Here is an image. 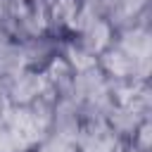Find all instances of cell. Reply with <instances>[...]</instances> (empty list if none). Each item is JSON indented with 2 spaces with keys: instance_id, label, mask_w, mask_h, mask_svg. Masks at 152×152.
<instances>
[{
  "instance_id": "7a4b0ae2",
  "label": "cell",
  "mask_w": 152,
  "mask_h": 152,
  "mask_svg": "<svg viewBox=\"0 0 152 152\" xmlns=\"http://www.w3.org/2000/svg\"><path fill=\"white\" fill-rule=\"evenodd\" d=\"M112 45V28L104 19H95L90 26L83 28V48L93 55H102Z\"/></svg>"
},
{
  "instance_id": "3957f363",
  "label": "cell",
  "mask_w": 152,
  "mask_h": 152,
  "mask_svg": "<svg viewBox=\"0 0 152 152\" xmlns=\"http://www.w3.org/2000/svg\"><path fill=\"white\" fill-rule=\"evenodd\" d=\"M121 50L135 62V64H145L150 57V36L142 28H133L124 36L121 40Z\"/></svg>"
},
{
  "instance_id": "5b68a950",
  "label": "cell",
  "mask_w": 152,
  "mask_h": 152,
  "mask_svg": "<svg viewBox=\"0 0 152 152\" xmlns=\"http://www.w3.org/2000/svg\"><path fill=\"white\" fill-rule=\"evenodd\" d=\"M64 62L69 64L71 71H76V74H86V71H93V69H95L97 57H95L93 52H88L86 48H74V45H69L66 52H64Z\"/></svg>"
},
{
  "instance_id": "8992f818",
  "label": "cell",
  "mask_w": 152,
  "mask_h": 152,
  "mask_svg": "<svg viewBox=\"0 0 152 152\" xmlns=\"http://www.w3.org/2000/svg\"><path fill=\"white\" fill-rule=\"evenodd\" d=\"M114 145H116V135L112 131H102L88 138L86 152H114Z\"/></svg>"
},
{
  "instance_id": "277c9868",
  "label": "cell",
  "mask_w": 152,
  "mask_h": 152,
  "mask_svg": "<svg viewBox=\"0 0 152 152\" xmlns=\"http://www.w3.org/2000/svg\"><path fill=\"white\" fill-rule=\"evenodd\" d=\"M102 64H104V69H107L112 76H116V78H128L131 74H135V66H138L121 48H116V50L107 48V50L102 52Z\"/></svg>"
},
{
  "instance_id": "6da1fadb",
  "label": "cell",
  "mask_w": 152,
  "mask_h": 152,
  "mask_svg": "<svg viewBox=\"0 0 152 152\" xmlns=\"http://www.w3.org/2000/svg\"><path fill=\"white\" fill-rule=\"evenodd\" d=\"M45 90H48L45 76H40V74H24L12 86V100L19 102V104H28L31 100L40 97Z\"/></svg>"
},
{
  "instance_id": "52a82bcc",
  "label": "cell",
  "mask_w": 152,
  "mask_h": 152,
  "mask_svg": "<svg viewBox=\"0 0 152 152\" xmlns=\"http://www.w3.org/2000/svg\"><path fill=\"white\" fill-rule=\"evenodd\" d=\"M147 133H150V126H147V124H142V126L138 128V140H140L138 145H140V150H147V138H150Z\"/></svg>"
}]
</instances>
